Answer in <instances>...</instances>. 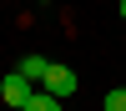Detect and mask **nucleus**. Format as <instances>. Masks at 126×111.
<instances>
[{
    "label": "nucleus",
    "mask_w": 126,
    "mask_h": 111,
    "mask_svg": "<svg viewBox=\"0 0 126 111\" xmlns=\"http://www.w3.org/2000/svg\"><path fill=\"white\" fill-rule=\"evenodd\" d=\"M40 86H46L50 96H61V101H66V96H76V86H81V81H76V71H71V66H56V61H50V71H46V81H40Z\"/></svg>",
    "instance_id": "nucleus-1"
},
{
    "label": "nucleus",
    "mask_w": 126,
    "mask_h": 111,
    "mask_svg": "<svg viewBox=\"0 0 126 111\" xmlns=\"http://www.w3.org/2000/svg\"><path fill=\"white\" fill-rule=\"evenodd\" d=\"M30 96H35V81H25V76H20V71H15V76H5V81H0V101H5V106H25V101Z\"/></svg>",
    "instance_id": "nucleus-2"
},
{
    "label": "nucleus",
    "mask_w": 126,
    "mask_h": 111,
    "mask_svg": "<svg viewBox=\"0 0 126 111\" xmlns=\"http://www.w3.org/2000/svg\"><path fill=\"white\" fill-rule=\"evenodd\" d=\"M46 71H50V61H46V56H25V61H20V76L35 81V86L46 81Z\"/></svg>",
    "instance_id": "nucleus-3"
},
{
    "label": "nucleus",
    "mask_w": 126,
    "mask_h": 111,
    "mask_svg": "<svg viewBox=\"0 0 126 111\" xmlns=\"http://www.w3.org/2000/svg\"><path fill=\"white\" fill-rule=\"evenodd\" d=\"M20 111H61V96H50V91H46V86H40V91H35V96H30V101H25V106H20Z\"/></svg>",
    "instance_id": "nucleus-4"
},
{
    "label": "nucleus",
    "mask_w": 126,
    "mask_h": 111,
    "mask_svg": "<svg viewBox=\"0 0 126 111\" xmlns=\"http://www.w3.org/2000/svg\"><path fill=\"white\" fill-rule=\"evenodd\" d=\"M106 111H126V86H116V91H106Z\"/></svg>",
    "instance_id": "nucleus-5"
},
{
    "label": "nucleus",
    "mask_w": 126,
    "mask_h": 111,
    "mask_svg": "<svg viewBox=\"0 0 126 111\" xmlns=\"http://www.w3.org/2000/svg\"><path fill=\"white\" fill-rule=\"evenodd\" d=\"M121 20H126V0H121Z\"/></svg>",
    "instance_id": "nucleus-6"
},
{
    "label": "nucleus",
    "mask_w": 126,
    "mask_h": 111,
    "mask_svg": "<svg viewBox=\"0 0 126 111\" xmlns=\"http://www.w3.org/2000/svg\"><path fill=\"white\" fill-rule=\"evenodd\" d=\"M40 5H46V0H40Z\"/></svg>",
    "instance_id": "nucleus-7"
}]
</instances>
